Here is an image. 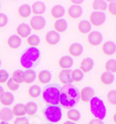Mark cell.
<instances>
[{"mask_svg":"<svg viewBox=\"0 0 116 124\" xmlns=\"http://www.w3.org/2000/svg\"><path fill=\"white\" fill-rule=\"evenodd\" d=\"M41 61V51L36 47H30L22 52L20 62V65L26 70L33 69L37 66Z\"/></svg>","mask_w":116,"mask_h":124,"instance_id":"obj_1","label":"cell"},{"mask_svg":"<svg viewBox=\"0 0 116 124\" xmlns=\"http://www.w3.org/2000/svg\"><path fill=\"white\" fill-rule=\"evenodd\" d=\"M79 99V92L75 87L69 85V86H64L63 88H61L60 104L62 106L67 108H72L77 104Z\"/></svg>","mask_w":116,"mask_h":124,"instance_id":"obj_2","label":"cell"},{"mask_svg":"<svg viewBox=\"0 0 116 124\" xmlns=\"http://www.w3.org/2000/svg\"><path fill=\"white\" fill-rule=\"evenodd\" d=\"M60 95H61V86L57 83L48 85L44 89L42 97L43 100L51 106L60 105Z\"/></svg>","mask_w":116,"mask_h":124,"instance_id":"obj_3","label":"cell"},{"mask_svg":"<svg viewBox=\"0 0 116 124\" xmlns=\"http://www.w3.org/2000/svg\"><path fill=\"white\" fill-rule=\"evenodd\" d=\"M89 107L92 115L98 119L103 120L107 115V108L104 102L98 96H94L89 102Z\"/></svg>","mask_w":116,"mask_h":124,"instance_id":"obj_4","label":"cell"},{"mask_svg":"<svg viewBox=\"0 0 116 124\" xmlns=\"http://www.w3.org/2000/svg\"><path fill=\"white\" fill-rule=\"evenodd\" d=\"M44 116L47 120L51 123L59 122L62 118V110L60 106H51L48 105L44 109Z\"/></svg>","mask_w":116,"mask_h":124,"instance_id":"obj_5","label":"cell"},{"mask_svg":"<svg viewBox=\"0 0 116 124\" xmlns=\"http://www.w3.org/2000/svg\"><path fill=\"white\" fill-rule=\"evenodd\" d=\"M91 25L94 26H100L106 22V15L105 13L100 11H93L89 16V21Z\"/></svg>","mask_w":116,"mask_h":124,"instance_id":"obj_6","label":"cell"},{"mask_svg":"<svg viewBox=\"0 0 116 124\" xmlns=\"http://www.w3.org/2000/svg\"><path fill=\"white\" fill-rule=\"evenodd\" d=\"M46 26V20L42 16H34L30 20L31 29L34 31H40Z\"/></svg>","mask_w":116,"mask_h":124,"instance_id":"obj_7","label":"cell"},{"mask_svg":"<svg viewBox=\"0 0 116 124\" xmlns=\"http://www.w3.org/2000/svg\"><path fill=\"white\" fill-rule=\"evenodd\" d=\"M102 39H103V37H102L101 33H99L98 31L90 32L87 36V42L93 47L98 46L102 42Z\"/></svg>","mask_w":116,"mask_h":124,"instance_id":"obj_8","label":"cell"},{"mask_svg":"<svg viewBox=\"0 0 116 124\" xmlns=\"http://www.w3.org/2000/svg\"><path fill=\"white\" fill-rule=\"evenodd\" d=\"M80 99L83 102H90V100L95 96V91L91 87H85L80 91Z\"/></svg>","mask_w":116,"mask_h":124,"instance_id":"obj_9","label":"cell"},{"mask_svg":"<svg viewBox=\"0 0 116 124\" xmlns=\"http://www.w3.org/2000/svg\"><path fill=\"white\" fill-rule=\"evenodd\" d=\"M72 70L70 69H65V70H61L59 74V79L64 86H69L72 85L73 80H72V77H71Z\"/></svg>","mask_w":116,"mask_h":124,"instance_id":"obj_10","label":"cell"},{"mask_svg":"<svg viewBox=\"0 0 116 124\" xmlns=\"http://www.w3.org/2000/svg\"><path fill=\"white\" fill-rule=\"evenodd\" d=\"M31 31L32 29H31L30 25H28L27 23H20L16 28L17 36L20 38H27L31 35Z\"/></svg>","mask_w":116,"mask_h":124,"instance_id":"obj_11","label":"cell"},{"mask_svg":"<svg viewBox=\"0 0 116 124\" xmlns=\"http://www.w3.org/2000/svg\"><path fill=\"white\" fill-rule=\"evenodd\" d=\"M94 60L90 58V57H87V58H85L83 59L81 62H80V70L83 72V73H87L89 71H91L93 67H94Z\"/></svg>","mask_w":116,"mask_h":124,"instance_id":"obj_12","label":"cell"},{"mask_svg":"<svg viewBox=\"0 0 116 124\" xmlns=\"http://www.w3.org/2000/svg\"><path fill=\"white\" fill-rule=\"evenodd\" d=\"M45 39H46V42L49 45H56L61 40V35L56 31H49L46 34Z\"/></svg>","mask_w":116,"mask_h":124,"instance_id":"obj_13","label":"cell"},{"mask_svg":"<svg viewBox=\"0 0 116 124\" xmlns=\"http://www.w3.org/2000/svg\"><path fill=\"white\" fill-rule=\"evenodd\" d=\"M31 11L34 14V16H41L46 11V5L41 1L34 2L31 7Z\"/></svg>","mask_w":116,"mask_h":124,"instance_id":"obj_14","label":"cell"},{"mask_svg":"<svg viewBox=\"0 0 116 124\" xmlns=\"http://www.w3.org/2000/svg\"><path fill=\"white\" fill-rule=\"evenodd\" d=\"M50 15L56 20L62 19V17L65 15V8L61 5H55L51 8L50 9Z\"/></svg>","mask_w":116,"mask_h":124,"instance_id":"obj_15","label":"cell"},{"mask_svg":"<svg viewBox=\"0 0 116 124\" xmlns=\"http://www.w3.org/2000/svg\"><path fill=\"white\" fill-rule=\"evenodd\" d=\"M68 51L70 55L73 57H79L83 53V46L78 42H74L70 45Z\"/></svg>","mask_w":116,"mask_h":124,"instance_id":"obj_16","label":"cell"},{"mask_svg":"<svg viewBox=\"0 0 116 124\" xmlns=\"http://www.w3.org/2000/svg\"><path fill=\"white\" fill-rule=\"evenodd\" d=\"M102 52L105 55L111 56L116 52V44L112 41H107L102 45Z\"/></svg>","mask_w":116,"mask_h":124,"instance_id":"obj_17","label":"cell"},{"mask_svg":"<svg viewBox=\"0 0 116 124\" xmlns=\"http://www.w3.org/2000/svg\"><path fill=\"white\" fill-rule=\"evenodd\" d=\"M67 13L69 17L72 19H78L82 16L83 13V9L80 6H76V5H72L68 8Z\"/></svg>","mask_w":116,"mask_h":124,"instance_id":"obj_18","label":"cell"},{"mask_svg":"<svg viewBox=\"0 0 116 124\" xmlns=\"http://www.w3.org/2000/svg\"><path fill=\"white\" fill-rule=\"evenodd\" d=\"M14 102V95L9 92H4L0 97V103L5 106H9Z\"/></svg>","mask_w":116,"mask_h":124,"instance_id":"obj_19","label":"cell"},{"mask_svg":"<svg viewBox=\"0 0 116 124\" xmlns=\"http://www.w3.org/2000/svg\"><path fill=\"white\" fill-rule=\"evenodd\" d=\"M7 43L10 49H18L21 45V38L17 35H12L7 38Z\"/></svg>","mask_w":116,"mask_h":124,"instance_id":"obj_20","label":"cell"},{"mask_svg":"<svg viewBox=\"0 0 116 124\" xmlns=\"http://www.w3.org/2000/svg\"><path fill=\"white\" fill-rule=\"evenodd\" d=\"M73 64V60L70 56H62L59 60V65L62 68V70L70 69Z\"/></svg>","mask_w":116,"mask_h":124,"instance_id":"obj_21","label":"cell"},{"mask_svg":"<svg viewBox=\"0 0 116 124\" xmlns=\"http://www.w3.org/2000/svg\"><path fill=\"white\" fill-rule=\"evenodd\" d=\"M51 78H52V75L49 72L48 70H42L39 72V74L37 76V78L40 83L42 84H48L51 80Z\"/></svg>","mask_w":116,"mask_h":124,"instance_id":"obj_22","label":"cell"},{"mask_svg":"<svg viewBox=\"0 0 116 124\" xmlns=\"http://www.w3.org/2000/svg\"><path fill=\"white\" fill-rule=\"evenodd\" d=\"M67 26H68L67 22L64 19H59V20H57L55 23H54V29L59 34L64 33V32L66 31L67 30Z\"/></svg>","mask_w":116,"mask_h":124,"instance_id":"obj_23","label":"cell"},{"mask_svg":"<svg viewBox=\"0 0 116 124\" xmlns=\"http://www.w3.org/2000/svg\"><path fill=\"white\" fill-rule=\"evenodd\" d=\"M99 80L104 85H110L114 81V75L110 72H104L100 75Z\"/></svg>","mask_w":116,"mask_h":124,"instance_id":"obj_24","label":"cell"},{"mask_svg":"<svg viewBox=\"0 0 116 124\" xmlns=\"http://www.w3.org/2000/svg\"><path fill=\"white\" fill-rule=\"evenodd\" d=\"M36 78V73L33 70V69H29L23 72V82L26 84H30L33 83Z\"/></svg>","mask_w":116,"mask_h":124,"instance_id":"obj_25","label":"cell"},{"mask_svg":"<svg viewBox=\"0 0 116 124\" xmlns=\"http://www.w3.org/2000/svg\"><path fill=\"white\" fill-rule=\"evenodd\" d=\"M13 118V113L12 110L10 108H7V107H4L0 110V119L2 121H9L11 120Z\"/></svg>","mask_w":116,"mask_h":124,"instance_id":"obj_26","label":"cell"},{"mask_svg":"<svg viewBox=\"0 0 116 124\" xmlns=\"http://www.w3.org/2000/svg\"><path fill=\"white\" fill-rule=\"evenodd\" d=\"M92 8L95 11H105L108 8V4L106 1H102V0H96L92 2Z\"/></svg>","mask_w":116,"mask_h":124,"instance_id":"obj_27","label":"cell"},{"mask_svg":"<svg viewBox=\"0 0 116 124\" xmlns=\"http://www.w3.org/2000/svg\"><path fill=\"white\" fill-rule=\"evenodd\" d=\"M31 13H32V11H31V7L29 5L23 4V5H21L20 7H19L18 14L20 18H23V19L28 18L31 15Z\"/></svg>","mask_w":116,"mask_h":124,"instance_id":"obj_28","label":"cell"},{"mask_svg":"<svg viewBox=\"0 0 116 124\" xmlns=\"http://www.w3.org/2000/svg\"><path fill=\"white\" fill-rule=\"evenodd\" d=\"M91 26L92 25L90 24V23L88 22V21H86V20H84V21H81L78 25H77V27H78V30L81 34H84V35H86V34H88L90 30H91Z\"/></svg>","mask_w":116,"mask_h":124,"instance_id":"obj_29","label":"cell"},{"mask_svg":"<svg viewBox=\"0 0 116 124\" xmlns=\"http://www.w3.org/2000/svg\"><path fill=\"white\" fill-rule=\"evenodd\" d=\"M12 110V113L14 116L16 117H24V115L26 114V111H25V105L23 104H17L13 106V108L11 109Z\"/></svg>","mask_w":116,"mask_h":124,"instance_id":"obj_30","label":"cell"},{"mask_svg":"<svg viewBox=\"0 0 116 124\" xmlns=\"http://www.w3.org/2000/svg\"><path fill=\"white\" fill-rule=\"evenodd\" d=\"M66 116H67V118H69L70 121H72V122H76V121L80 120V118H81L80 112L77 109H74V108L68 110Z\"/></svg>","mask_w":116,"mask_h":124,"instance_id":"obj_31","label":"cell"},{"mask_svg":"<svg viewBox=\"0 0 116 124\" xmlns=\"http://www.w3.org/2000/svg\"><path fill=\"white\" fill-rule=\"evenodd\" d=\"M23 72H24V71L20 70V69L15 70V71L13 72L12 77H11L12 80L14 81L15 83L19 84V85H20V83H22V82H23Z\"/></svg>","mask_w":116,"mask_h":124,"instance_id":"obj_32","label":"cell"},{"mask_svg":"<svg viewBox=\"0 0 116 124\" xmlns=\"http://www.w3.org/2000/svg\"><path fill=\"white\" fill-rule=\"evenodd\" d=\"M25 111L28 116H34L37 111V105L34 102H28L25 105Z\"/></svg>","mask_w":116,"mask_h":124,"instance_id":"obj_33","label":"cell"},{"mask_svg":"<svg viewBox=\"0 0 116 124\" xmlns=\"http://www.w3.org/2000/svg\"><path fill=\"white\" fill-rule=\"evenodd\" d=\"M71 77L73 82H79L84 78V73L80 69H74L71 73Z\"/></svg>","mask_w":116,"mask_h":124,"instance_id":"obj_34","label":"cell"},{"mask_svg":"<svg viewBox=\"0 0 116 124\" xmlns=\"http://www.w3.org/2000/svg\"><path fill=\"white\" fill-rule=\"evenodd\" d=\"M105 69L106 72H110V73H115L116 72V60L114 59H110L108 60L105 63Z\"/></svg>","mask_w":116,"mask_h":124,"instance_id":"obj_35","label":"cell"},{"mask_svg":"<svg viewBox=\"0 0 116 124\" xmlns=\"http://www.w3.org/2000/svg\"><path fill=\"white\" fill-rule=\"evenodd\" d=\"M28 93H29V95L32 98H37L41 94V89L37 85H33V86H31L29 88Z\"/></svg>","mask_w":116,"mask_h":124,"instance_id":"obj_36","label":"cell"},{"mask_svg":"<svg viewBox=\"0 0 116 124\" xmlns=\"http://www.w3.org/2000/svg\"><path fill=\"white\" fill-rule=\"evenodd\" d=\"M27 43L30 45L31 47H36L37 45L40 43V38L37 35H30L27 37Z\"/></svg>","mask_w":116,"mask_h":124,"instance_id":"obj_37","label":"cell"},{"mask_svg":"<svg viewBox=\"0 0 116 124\" xmlns=\"http://www.w3.org/2000/svg\"><path fill=\"white\" fill-rule=\"evenodd\" d=\"M107 100L110 103V105H116V90H112L110 91L109 93H107Z\"/></svg>","mask_w":116,"mask_h":124,"instance_id":"obj_38","label":"cell"},{"mask_svg":"<svg viewBox=\"0 0 116 124\" xmlns=\"http://www.w3.org/2000/svg\"><path fill=\"white\" fill-rule=\"evenodd\" d=\"M7 87L8 88L10 91L16 92V91H18L20 85H19V84H17V83H15V82L12 80V78H8V79H7Z\"/></svg>","mask_w":116,"mask_h":124,"instance_id":"obj_39","label":"cell"},{"mask_svg":"<svg viewBox=\"0 0 116 124\" xmlns=\"http://www.w3.org/2000/svg\"><path fill=\"white\" fill-rule=\"evenodd\" d=\"M8 78H9L8 72L4 69H0V83H6Z\"/></svg>","mask_w":116,"mask_h":124,"instance_id":"obj_40","label":"cell"},{"mask_svg":"<svg viewBox=\"0 0 116 124\" xmlns=\"http://www.w3.org/2000/svg\"><path fill=\"white\" fill-rule=\"evenodd\" d=\"M109 12L113 15V16H116V0L115 1H110V4L108 5V8Z\"/></svg>","mask_w":116,"mask_h":124,"instance_id":"obj_41","label":"cell"},{"mask_svg":"<svg viewBox=\"0 0 116 124\" xmlns=\"http://www.w3.org/2000/svg\"><path fill=\"white\" fill-rule=\"evenodd\" d=\"M8 19L5 13H0V28H3L7 24Z\"/></svg>","mask_w":116,"mask_h":124,"instance_id":"obj_42","label":"cell"},{"mask_svg":"<svg viewBox=\"0 0 116 124\" xmlns=\"http://www.w3.org/2000/svg\"><path fill=\"white\" fill-rule=\"evenodd\" d=\"M13 124H29V120L25 117H20V118H16Z\"/></svg>","mask_w":116,"mask_h":124,"instance_id":"obj_43","label":"cell"},{"mask_svg":"<svg viewBox=\"0 0 116 124\" xmlns=\"http://www.w3.org/2000/svg\"><path fill=\"white\" fill-rule=\"evenodd\" d=\"M88 124H104V123H103V121H102V120H100V119L94 118V119H91Z\"/></svg>","mask_w":116,"mask_h":124,"instance_id":"obj_44","label":"cell"},{"mask_svg":"<svg viewBox=\"0 0 116 124\" xmlns=\"http://www.w3.org/2000/svg\"><path fill=\"white\" fill-rule=\"evenodd\" d=\"M3 93H4V89H3V87L0 86V97H1V95L3 94Z\"/></svg>","mask_w":116,"mask_h":124,"instance_id":"obj_45","label":"cell"},{"mask_svg":"<svg viewBox=\"0 0 116 124\" xmlns=\"http://www.w3.org/2000/svg\"><path fill=\"white\" fill-rule=\"evenodd\" d=\"M112 119H113L114 123L116 124V113H114V115H113V117H112Z\"/></svg>","mask_w":116,"mask_h":124,"instance_id":"obj_46","label":"cell"},{"mask_svg":"<svg viewBox=\"0 0 116 124\" xmlns=\"http://www.w3.org/2000/svg\"><path fill=\"white\" fill-rule=\"evenodd\" d=\"M63 124H75L74 122H72V121H65Z\"/></svg>","mask_w":116,"mask_h":124,"instance_id":"obj_47","label":"cell"},{"mask_svg":"<svg viewBox=\"0 0 116 124\" xmlns=\"http://www.w3.org/2000/svg\"><path fill=\"white\" fill-rule=\"evenodd\" d=\"M0 124H8L7 122H6V121H1L0 122Z\"/></svg>","mask_w":116,"mask_h":124,"instance_id":"obj_48","label":"cell"},{"mask_svg":"<svg viewBox=\"0 0 116 124\" xmlns=\"http://www.w3.org/2000/svg\"><path fill=\"white\" fill-rule=\"evenodd\" d=\"M0 67H1V60H0Z\"/></svg>","mask_w":116,"mask_h":124,"instance_id":"obj_49","label":"cell"},{"mask_svg":"<svg viewBox=\"0 0 116 124\" xmlns=\"http://www.w3.org/2000/svg\"><path fill=\"white\" fill-rule=\"evenodd\" d=\"M49 124H52V123H49Z\"/></svg>","mask_w":116,"mask_h":124,"instance_id":"obj_50","label":"cell"}]
</instances>
